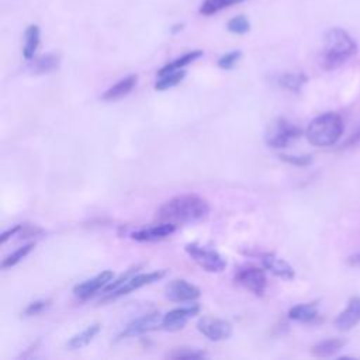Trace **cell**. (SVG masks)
I'll return each instance as SVG.
<instances>
[{"label":"cell","instance_id":"cell-1","mask_svg":"<svg viewBox=\"0 0 360 360\" xmlns=\"http://www.w3.org/2000/svg\"><path fill=\"white\" fill-rule=\"evenodd\" d=\"M210 214V204L198 194H180L163 202L156 211L159 222L194 224L202 221Z\"/></svg>","mask_w":360,"mask_h":360},{"label":"cell","instance_id":"cell-2","mask_svg":"<svg viewBox=\"0 0 360 360\" xmlns=\"http://www.w3.org/2000/svg\"><path fill=\"white\" fill-rule=\"evenodd\" d=\"M357 52L356 41L343 28H330L323 37L319 63L325 70H333Z\"/></svg>","mask_w":360,"mask_h":360},{"label":"cell","instance_id":"cell-3","mask_svg":"<svg viewBox=\"0 0 360 360\" xmlns=\"http://www.w3.org/2000/svg\"><path fill=\"white\" fill-rule=\"evenodd\" d=\"M343 120L336 112H325L315 117L305 129L307 141L319 148L335 145L343 134Z\"/></svg>","mask_w":360,"mask_h":360},{"label":"cell","instance_id":"cell-4","mask_svg":"<svg viewBox=\"0 0 360 360\" xmlns=\"http://www.w3.org/2000/svg\"><path fill=\"white\" fill-rule=\"evenodd\" d=\"M302 135V129L285 118L273 120L264 132V142L267 146L274 149H283Z\"/></svg>","mask_w":360,"mask_h":360},{"label":"cell","instance_id":"cell-5","mask_svg":"<svg viewBox=\"0 0 360 360\" xmlns=\"http://www.w3.org/2000/svg\"><path fill=\"white\" fill-rule=\"evenodd\" d=\"M184 250L197 266L208 273H221L226 267L225 259L215 249L193 242L187 243Z\"/></svg>","mask_w":360,"mask_h":360},{"label":"cell","instance_id":"cell-6","mask_svg":"<svg viewBox=\"0 0 360 360\" xmlns=\"http://www.w3.org/2000/svg\"><path fill=\"white\" fill-rule=\"evenodd\" d=\"M235 281L246 290L252 291L255 295H263L267 287V277L264 270L252 264L240 267L235 274Z\"/></svg>","mask_w":360,"mask_h":360},{"label":"cell","instance_id":"cell-7","mask_svg":"<svg viewBox=\"0 0 360 360\" xmlns=\"http://www.w3.org/2000/svg\"><path fill=\"white\" fill-rule=\"evenodd\" d=\"M162 322H163V315L159 311L142 315V316L134 319L132 322H129L125 326V329L117 336V339L121 340V339L134 338V336H139V335L156 330V329L162 328Z\"/></svg>","mask_w":360,"mask_h":360},{"label":"cell","instance_id":"cell-8","mask_svg":"<svg viewBox=\"0 0 360 360\" xmlns=\"http://www.w3.org/2000/svg\"><path fill=\"white\" fill-rule=\"evenodd\" d=\"M166 270H155V271H149V273H135L128 281H125L120 288H117L112 292L105 294L104 300H114L118 297H122L125 294H129L131 291H135L138 288H142L145 285H149L160 278H163L166 276Z\"/></svg>","mask_w":360,"mask_h":360},{"label":"cell","instance_id":"cell-9","mask_svg":"<svg viewBox=\"0 0 360 360\" xmlns=\"http://www.w3.org/2000/svg\"><path fill=\"white\" fill-rule=\"evenodd\" d=\"M197 329L210 340L221 342L232 335V325L221 318L202 316L197 322Z\"/></svg>","mask_w":360,"mask_h":360},{"label":"cell","instance_id":"cell-10","mask_svg":"<svg viewBox=\"0 0 360 360\" xmlns=\"http://www.w3.org/2000/svg\"><path fill=\"white\" fill-rule=\"evenodd\" d=\"M165 295L167 300L174 302H191L201 295V291L197 285L188 283L187 280L176 278L166 285Z\"/></svg>","mask_w":360,"mask_h":360},{"label":"cell","instance_id":"cell-11","mask_svg":"<svg viewBox=\"0 0 360 360\" xmlns=\"http://www.w3.org/2000/svg\"><path fill=\"white\" fill-rule=\"evenodd\" d=\"M200 311V307L197 304H190L186 307H180V308H174L172 311H169L167 314L163 315V322H162V328L165 330H180L184 328L186 322L193 318L194 315H197Z\"/></svg>","mask_w":360,"mask_h":360},{"label":"cell","instance_id":"cell-12","mask_svg":"<svg viewBox=\"0 0 360 360\" xmlns=\"http://www.w3.org/2000/svg\"><path fill=\"white\" fill-rule=\"evenodd\" d=\"M114 280V273L112 270H104L101 273H98L97 276L75 285L73 292L76 297H79L80 300H87L90 298L93 294H96L98 290H104L107 284H110Z\"/></svg>","mask_w":360,"mask_h":360},{"label":"cell","instance_id":"cell-13","mask_svg":"<svg viewBox=\"0 0 360 360\" xmlns=\"http://www.w3.org/2000/svg\"><path fill=\"white\" fill-rule=\"evenodd\" d=\"M360 322V297L353 295L350 297L346 308L338 314L333 321V325L338 330L346 332L353 329Z\"/></svg>","mask_w":360,"mask_h":360},{"label":"cell","instance_id":"cell-14","mask_svg":"<svg viewBox=\"0 0 360 360\" xmlns=\"http://www.w3.org/2000/svg\"><path fill=\"white\" fill-rule=\"evenodd\" d=\"M176 231V225L170 222H159L131 232V238L138 242H156L170 236Z\"/></svg>","mask_w":360,"mask_h":360},{"label":"cell","instance_id":"cell-15","mask_svg":"<svg viewBox=\"0 0 360 360\" xmlns=\"http://www.w3.org/2000/svg\"><path fill=\"white\" fill-rule=\"evenodd\" d=\"M260 260L263 267L270 271L271 274H274L276 277H280L283 280H292L295 276V271L292 269V266L285 262L284 259L278 257L276 253L273 252H264L260 255Z\"/></svg>","mask_w":360,"mask_h":360},{"label":"cell","instance_id":"cell-16","mask_svg":"<svg viewBox=\"0 0 360 360\" xmlns=\"http://www.w3.org/2000/svg\"><path fill=\"white\" fill-rule=\"evenodd\" d=\"M60 65V56L58 53H45L38 58H32L27 66L30 73L32 75H45L53 72Z\"/></svg>","mask_w":360,"mask_h":360},{"label":"cell","instance_id":"cell-17","mask_svg":"<svg viewBox=\"0 0 360 360\" xmlns=\"http://www.w3.org/2000/svg\"><path fill=\"white\" fill-rule=\"evenodd\" d=\"M136 83H138V76L128 75L124 79H121L120 82H117L115 84H112L110 89H107L104 91V94L101 96V98L105 101L120 100V98L125 97L127 94H129L132 91V89L136 86Z\"/></svg>","mask_w":360,"mask_h":360},{"label":"cell","instance_id":"cell-18","mask_svg":"<svg viewBox=\"0 0 360 360\" xmlns=\"http://www.w3.org/2000/svg\"><path fill=\"white\" fill-rule=\"evenodd\" d=\"M318 316V302H304L288 309V318L297 322L308 323Z\"/></svg>","mask_w":360,"mask_h":360},{"label":"cell","instance_id":"cell-19","mask_svg":"<svg viewBox=\"0 0 360 360\" xmlns=\"http://www.w3.org/2000/svg\"><path fill=\"white\" fill-rule=\"evenodd\" d=\"M345 345H346V342L339 338L323 339L311 347V354L314 357H321V359L330 357V356H335L340 349H343Z\"/></svg>","mask_w":360,"mask_h":360},{"label":"cell","instance_id":"cell-20","mask_svg":"<svg viewBox=\"0 0 360 360\" xmlns=\"http://www.w3.org/2000/svg\"><path fill=\"white\" fill-rule=\"evenodd\" d=\"M39 38H41L39 27L35 24L28 25L24 32V46H22L24 59L31 60L35 56V52L39 45Z\"/></svg>","mask_w":360,"mask_h":360},{"label":"cell","instance_id":"cell-21","mask_svg":"<svg viewBox=\"0 0 360 360\" xmlns=\"http://www.w3.org/2000/svg\"><path fill=\"white\" fill-rule=\"evenodd\" d=\"M101 329V325L100 323H91L89 325L87 328H84L82 332L76 333L75 336H72L69 339V342L66 343V346L70 349V350H76V349H82L84 346H87L94 338L96 335L100 332Z\"/></svg>","mask_w":360,"mask_h":360},{"label":"cell","instance_id":"cell-22","mask_svg":"<svg viewBox=\"0 0 360 360\" xmlns=\"http://www.w3.org/2000/svg\"><path fill=\"white\" fill-rule=\"evenodd\" d=\"M307 80H308V76L304 72H287V73H283L277 82L280 87L288 91L297 93L307 83Z\"/></svg>","mask_w":360,"mask_h":360},{"label":"cell","instance_id":"cell-23","mask_svg":"<svg viewBox=\"0 0 360 360\" xmlns=\"http://www.w3.org/2000/svg\"><path fill=\"white\" fill-rule=\"evenodd\" d=\"M201 56H202V51H200V49H197V51H191V52H187V53H184V55H181V56H179V58H176L174 60H172V62L166 63L163 68H160V69H159V72H158V76H159V75H163V73H167V72L180 70V69H183L184 66L190 65L191 62H194L195 59H198V58H201Z\"/></svg>","mask_w":360,"mask_h":360},{"label":"cell","instance_id":"cell-24","mask_svg":"<svg viewBox=\"0 0 360 360\" xmlns=\"http://www.w3.org/2000/svg\"><path fill=\"white\" fill-rule=\"evenodd\" d=\"M186 76V70L184 69H180V70H173V72H167V73H163V75H159L158 76V80L155 83V89L156 90H167L170 87H174L177 86Z\"/></svg>","mask_w":360,"mask_h":360},{"label":"cell","instance_id":"cell-25","mask_svg":"<svg viewBox=\"0 0 360 360\" xmlns=\"http://www.w3.org/2000/svg\"><path fill=\"white\" fill-rule=\"evenodd\" d=\"M242 1H245V0H204V3L200 7V14L212 15V14L219 13L224 8H228V7L242 3Z\"/></svg>","mask_w":360,"mask_h":360},{"label":"cell","instance_id":"cell-26","mask_svg":"<svg viewBox=\"0 0 360 360\" xmlns=\"http://www.w3.org/2000/svg\"><path fill=\"white\" fill-rule=\"evenodd\" d=\"M34 246H35L34 243H27V245L18 248L17 250H14L13 253H10L6 259H3V262H1V269L6 270V269H10V267L15 266L18 262H21V260L34 249Z\"/></svg>","mask_w":360,"mask_h":360},{"label":"cell","instance_id":"cell-27","mask_svg":"<svg viewBox=\"0 0 360 360\" xmlns=\"http://www.w3.org/2000/svg\"><path fill=\"white\" fill-rule=\"evenodd\" d=\"M205 352L195 347H176L167 353L169 359H201L205 357Z\"/></svg>","mask_w":360,"mask_h":360},{"label":"cell","instance_id":"cell-28","mask_svg":"<svg viewBox=\"0 0 360 360\" xmlns=\"http://www.w3.org/2000/svg\"><path fill=\"white\" fill-rule=\"evenodd\" d=\"M226 30L229 32L242 35V34H246L250 31V22L245 15H236V17H232L226 22Z\"/></svg>","mask_w":360,"mask_h":360},{"label":"cell","instance_id":"cell-29","mask_svg":"<svg viewBox=\"0 0 360 360\" xmlns=\"http://www.w3.org/2000/svg\"><path fill=\"white\" fill-rule=\"evenodd\" d=\"M141 269V264H138V266H134V267H131V269H128L127 271H124L120 277H117L115 280H112L110 284H107L105 285V288H104V292L105 294H108V292H112V291H115L117 288H120L125 281H128L135 273H136V270H139Z\"/></svg>","mask_w":360,"mask_h":360},{"label":"cell","instance_id":"cell-30","mask_svg":"<svg viewBox=\"0 0 360 360\" xmlns=\"http://www.w3.org/2000/svg\"><path fill=\"white\" fill-rule=\"evenodd\" d=\"M278 158L292 166H300V167H305L308 165L312 163V156L311 155H285V153H280Z\"/></svg>","mask_w":360,"mask_h":360},{"label":"cell","instance_id":"cell-31","mask_svg":"<svg viewBox=\"0 0 360 360\" xmlns=\"http://www.w3.org/2000/svg\"><path fill=\"white\" fill-rule=\"evenodd\" d=\"M242 56V52L240 51H231L225 55H222L219 59H218V66L221 69H225V70H229V69H233V66L238 63V60L240 59Z\"/></svg>","mask_w":360,"mask_h":360},{"label":"cell","instance_id":"cell-32","mask_svg":"<svg viewBox=\"0 0 360 360\" xmlns=\"http://www.w3.org/2000/svg\"><path fill=\"white\" fill-rule=\"evenodd\" d=\"M49 307V300H38L34 301L31 304H28V307L24 311L25 316H32V315H38L39 312H42L45 308Z\"/></svg>","mask_w":360,"mask_h":360},{"label":"cell","instance_id":"cell-33","mask_svg":"<svg viewBox=\"0 0 360 360\" xmlns=\"http://www.w3.org/2000/svg\"><path fill=\"white\" fill-rule=\"evenodd\" d=\"M18 231H21V225H14L13 228H8L7 231H4V232L1 233V236H0V242H1V243H6V242H7V239H10L11 236H14Z\"/></svg>","mask_w":360,"mask_h":360},{"label":"cell","instance_id":"cell-34","mask_svg":"<svg viewBox=\"0 0 360 360\" xmlns=\"http://www.w3.org/2000/svg\"><path fill=\"white\" fill-rule=\"evenodd\" d=\"M347 263L352 264V266H360V250L356 252V253H353L352 256H349Z\"/></svg>","mask_w":360,"mask_h":360},{"label":"cell","instance_id":"cell-35","mask_svg":"<svg viewBox=\"0 0 360 360\" xmlns=\"http://www.w3.org/2000/svg\"><path fill=\"white\" fill-rule=\"evenodd\" d=\"M183 27H184V24H176V25H173V27H172V32H173V34H176L177 31H181V30H183Z\"/></svg>","mask_w":360,"mask_h":360}]
</instances>
